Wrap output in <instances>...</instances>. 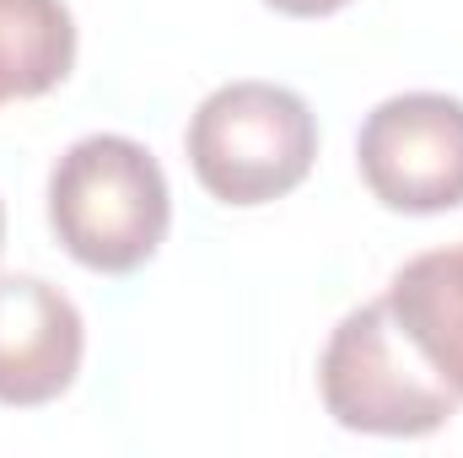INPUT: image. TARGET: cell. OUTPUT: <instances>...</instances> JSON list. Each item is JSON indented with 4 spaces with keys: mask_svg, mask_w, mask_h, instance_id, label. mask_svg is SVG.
I'll list each match as a JSON object with an SVG mask.
<instances>
[{
    "mask_svg": "<svg viewBox=\"0 0 463 458\" xmlns=\"http://www.w3.org/2000/svg\"><path fill=\"white\" fill-rule=\"evenodd\" d=\"M49 227L81 270L135 275L173 227L162 162L129 135H81L49 167Z\"/></svg>",
    "mask_w": 463,
    "mask_h": 458,
    "instance_id": "cell-1",
    "label": "cell"
},
{
    "mask_svg": "<svg viewBox=\"0 0 463 458\" xmlns=\"http://www.w3.org/2000/svg\"><path fill=\"white\" fill-rule=\"evenodd\" d=\"M184 151L211 200L253 211L286 200L313 173L318 119L280 81H227L194 109Z\"/></svg>",
    "mask_w": 463,
    "mask_h": 458,
    "instance_id": "cell-2",
    "label": "cell"
},
{
    "mask_svg": "<svg viewBox=\"0 0 463 458\" xmlns=\"http://www.w3.org/2000/svg\"><path fill=\"white\" fill-rule=\"evenodd\" d=\"M318 394L335 426L361 437H431L458 415V394L404 340L388 302H361L318 356Z\"/></svg>",
    "mask_w": 463,
    "mask_h": 458,
    "instance_id": "cell-3",
    "label": "cell"
},
{
    "mask_svg": "<svg viewBox=\"0 0 463 458\" xmlns=\"http://www.w3.org/2000/svg\"><path fill=\"white\" fill-rule=\"evenodd\" d=\"M355 167L377 205L442 216L463 205V98L399 92L361 119Z\"/></svg>",
    "mask_w": 463,
    "mask_h": 458,
    "instance_id": "cell-4",
    "label": "cell"
},
{
    "mask_svg": "<svg viewBox=\"0 0 463 458\" xmlns=\"http://www.w3.org/2000/svg\"><path fill=\"white\" fill-rule=\"evenodd\" d=\"M87 356L81 308L43 275H0V405H54Z\"/></svg>",
    "mask_w": 463,
    "mask_h": 458,
    "instance_id": "cell-5",
    "label": "cell"
},
{
    "mask_svg": "<svg viewBox=\"0 0 463 458\" xmlns=\"http://www.w3.org/2000/svg\"><path fill=\"white\" fill-rule=\"evenodd\" d=\"M388 313L437 377L463 399V243L415 253L388 281Z\"/></svg>",
    "mask_w": 463,
    "mask_h": 458,
    "instance_id": "cell-6",
    "label": "cell"
},
{
    "mask_svg": "<svg viewBox=\"0 0 463 458\" xmlns=\"http://www.w3.org/2000/svg\"><path fill=\"white\" fill-rule=\"evenodd\" d=\"M76 71V16L65 0H0V103L54 92Z\"/></svg>",
    "mask_w": 463,
    "mask_h": 458,
    "instance_id": "cell-7",
    "label": "cell"
},
{
    "mask_svg": "<svg viewBox=\"0 0 463 458\" xmlns=\"http://www.w3.org/2000/svg\"><path fill=\"white\" fill-rule=\"evenodd\" d=\"M269 11H280V16H297V22H318V16H335V11H345L350 0H264Z\"/></svg>",
    "mask_w": 463,
    "mask_h": 458,
    "instance_id": "cell-8",
    "label": "cell"
},
{
    "mask_svg": "<svg viewBox=\"0 0 463 458\" xmlns=\"http://www.w3.org/2000/svg\"><path fill=\"white\" fill-rule=\"evenodd\" d=\"M0 243H5V205H0Z\"/></svg>",
    "mask_w": 463,
    "mask_h": 458,
    "instance_id": "cell-9",
    "label": "cell"
}]
</instances>
